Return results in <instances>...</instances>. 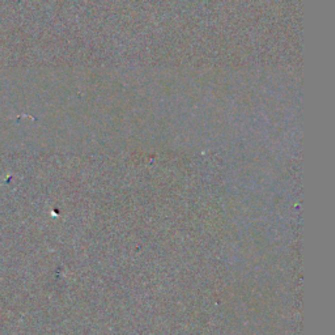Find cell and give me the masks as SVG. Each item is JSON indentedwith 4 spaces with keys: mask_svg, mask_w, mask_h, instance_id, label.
<instances>
[]
</instances>
